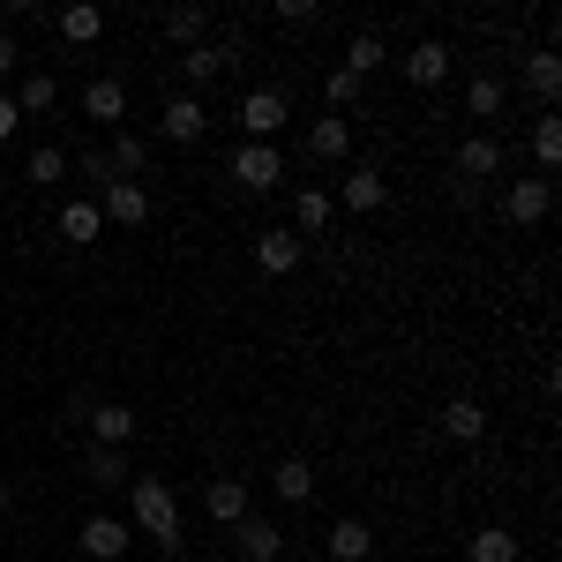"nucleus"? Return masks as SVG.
Returning a JSON list of instances; mask_svg holds the SVG:
<instances>
[{
	"label": "nucleus",
	"mask_w": 562,
	"mask_h": 562,
	"mask_svg": "<svg viewBox=\"0 0 562 562\" xmlns=\"http://www.w3.org/2000/svg\"><path fill=\"white\" fill-rule=\"evenodd\" d=\"M525 83L540 90V98H555V90H562V53H555V45H540V53L525 60Z\"/></svg>",
	"instance_id": "obj_29"
},
{
	"label": "nucleus",
	"mask_w": 562,
	"mask_h": 562,
	"mask_svg": "<svg viewBox=\"0 0 562 562\" xmlns=\"http://www.w3.org/2000/svg\"><path fill=\"white\" fill-rule=\"evenodd\" d=\"M383 60H390L383 31H352V45H346V60H338V68H346V76H360V83H368V76H375V68H383Z\"/></svg>",
	"instance_id": "obj_20"
},
{
	"label": "nucleus",
	"mask_w": 562,
	"mask_h": 562,
	"mask_svg": "<svg viewBox=\"0 0 562 562\" xmlns=\"http://www.w3.org/2000/svg\"><path fill=\"white\" fill-rule=\"evenodd\" d=\"M105 166H113V173H121V180H135V173H143V166H150V143H143V135H128V128H121V135H113V150H105Z\"/></svg>",
	"instance_id": "obj_28"
},
{
	"label": "nucleus",
	"mask_w": 562,
	"mask_h": 562,
	"mask_svg": "<svg viewBox=\"0 0 562 562\" xmlns=\"http://www.w3.org/2000/svg\"><path fill=\"white\" fill-rule=\"evenodd\" d=\"M90 480H98V487H128V450H98V442H90Z\"/></svg>",
	"instance_id": "obj_31"
},
{
	"label": "nucleus",
	"mask_w": 562,
	"mask_h": 562,
	"mask_svg": "<svg viewBox=\"0 0 562 562\" xmlns=\"http://www.w3.org/2000/svg\"><path fill=\"white\" fill-rule=\"evenodd\" d=\"M203 128H211V113H203V98H166V113H158V135L166 143H203Z\"/></svg>",
	"instance_id": "obj_8"
},
{
	"label": "nucleus",
	"mask_w": 562,
	"mask_h": 562,
	"mask_svg": "<svg viewBox=\"0 0 562 562\" xmlns=\"http://www.w3.org/2000/svg\"><path fill=\"white\" fill-rule=\"evenodd\" d=\"M15 60H23V53H15V38H8V31H0V76H8V68H15Z\"/></svg>",
	"instance_id": "obj_38"
},
{
	"label": "nucleus",
	"mask_w": 562,
	"mask_h": 562,
	"mask_svg": "<svg viewBox=\"0 0 562 562\" xmlns=\"http://www.w3.org/2000/svg\"><path fill=\"white\" fill-rule=\"evenodd\" d=\"M98 31H105V8H98V0H76V8H60V38H68V45H90Z\"/></svg>",
	"instance_id": "obj_25"
},
{
	"label": "nucleus",
	"mask_w": 562,
	"mask_h": 562,
	"mask_svg": "<svg viewBox=\"0 0 562 562\" xmlns=\"http://www.w3.org/2000/svg\"><path fill=\"white\" fill-rule=\"evenodd\" d=\"M278 23H293V31L315 23V0H278Z\"/></svg>",
	"instance_id": "obj_35"
},
{
	"label": "nucleus",
	"mask_w": 562,
	"mask_h": 562,
	"mask_svg": "<svg viewBox=\"0 0 562 562\" xmlns=\"http://www.w3.org/2000/svg\"><path fill=\"white\" fill-rule=\"evenodd\" d=\"M330 203H346V211H360V217H375L390 203V180L375 173V166H352L346 180H338V195H330Z\"/></svg>",
	"instance_id": "obj_6"
},
{
	"label": "nucleus",
	"mask_w": 562,
	"mask_h": 562,
	"mask_svg": "<svg viewBox=\"0 0 562 562\" xmlns=\"http://www.w3.org/2000/svg\"><path fill=\"white\" fill-rule=\"evenodd\" d=\"M301 256H307V240H301V233H278V225H270V233H256V262L270 270V278L301 270Z\"/></svg>",
	"instance_id": "obj_11"
},
{
	"label": "nucleus",
	"mask_w": 562,
	"mask_h": 562,
	"mask_svg": "<svg viewBox=\"0 0 562 562\" xmlns=\"http://www.w3.org/2000/svg\"><path fill=\"white\" fill-rule=\"evenodd\" d=\"M323 98H330V113H352V105L368 98V83H360V76H346V68H330V76H323Z\"/></svg>",
	"instance_id": "obj_33"
},
{
	"label": "nucleus",
	"mask_w": 562,
	"mask_h": 562,
	"mask_svg": "<svg viewBox=\"0 0 562 562\" xmlns=\"http://www.w3.org/2000/svg\"><path fill=\"white\" fill-rule=\"evenodd\" d=\"M503 105H510V83H503V76H473V83H465V113H473V121H495Z\"/></svg>",
	"instance_id": "obj_23"
},
{
	"label": "nucleus",
	"mask_w": 562,
	"mask_h": 562,
	"mask_svg": "<svg viewBox=\"0 0 562 562\" xmlns=\"http://www.w3.org/2000/svg\"><path fill=\"white\" fill-rule=\"evenodd\" d=\"M128 532H150L166 555H180V495L166 480H128Z\"/></svg>",
	"instance_id": "obj_1"
},
{
	"label": "nucleus",
	"mask_w": 562,
	"mask_h": 562,
	"mask_svg": "<svg viewBox=\"0 0 562 562\" xmlns=\"http://www.w3.org/2000/svg\"><path fill=\"white\" fill-rule=\"evenodd\" d=\"M450 166H458V180H465V188H480V180L503 173V143H495V135H465Z\"/></svg>",
	"instance_id": "obj_9"
},
{
	"label": "nucleus",
	"mask_w": 562,
	"mask_h": 562,
	"mask_svg": "<svg viewBox=\"0 0 562 562\" xmlns=\"http://www.w3.org/2000/svg\"><path fill=\"white\" fill-rule=\"evenodd\" d=\"M532 158H540V173H555V166H562V121H555V113H540V128H532Z\"/></svg>",
	"instance_id": "obj_32"
},
{
	"label": "nucleus",
	"mask_w": 562,
	"mask_h": 562,
	"mask_svg": "<svg viewBox=\"0 0 562 562\" xmlns=\"http://www.w3.org/2000/svg\"><path fill=\"white\" fill-rule=\"evenodd\" d=\"M285 121H293L285 90H248V98H240V128H248V143H270Z\"/></svg>",
	"instance_id": "obj_5"
},
{
	"label": "nucleus",
	"mask_w": 562,
	"mask_h": 562,
	"mask_svg": "<svg viewBox=\"0 0 562 562\" xmlns=\"http://www.w3.org/2000/svg\"><path fill=\"white\" fill-rule=\"evenodd\" d=\"M8 510H15V487H8V480H0V518H8Z\"/></svg>",
	"instance_id": "obj_39"
},
{
	"label": "nucleus",
	"mask_w": 562,
	"mask_h": 562,
	"mask_svg": "<svg viewBox=\"0 0 562 562\" xmlns=\"http://www.w3.org/2000/svg\"><path fill=\"white\" fill-rule=\"evenodd\" d=\"M442 435H450V442H480V435H487V405L450 397V405H442Z\"/></svg>",
	"instance_id": "obj_21"
},
{
	"label": "nucleus",
	"mask_w": 562,
	"mask_h": 562,
	"mask_svg": "<svg viewBox=\"0 0 562 562\" xmlns=\"http://www.w3.org/2000/svg\"><path fill=\"white\" fill-rule=\"evenodd\" d=\"M83 180H98V188H113V180H121V173L105 166V150H90V158H83Z\"/></svg>",
	"instance_id": "obj_36"
},
{
	"label": "nucleus",
	"mask_w": 562,
	"mask_h": 562,
	"mask_svg": "<svg viewBox=\"0 0 562 562\" xmlns=\"http://www.w3.org/2000/svg\"><path fill=\"white\" fill-rule=\"evenodd\" d=\"M203 510H211V525L233 532V525L248 518V480H211V487H203Z\"/></svg>",
	"instance_id": "obj_13"
},
{
	"label": "nucleus",
	"mask_w": 562,
	"mask_h": 562,
	"mask_svg": "<svg viewBox=\"0 0 562 562\" xmlns=\"http://www.w3.org/2000/svg\"><path fill=\"white\" fill-rule=\"evenodd\" d=\"M503 211H510V225H540V217L555 211V188H548V180H510Z\"/></svg>",
	"instance_id": "obj_10"
},
{
	"label": "nucleus",
	"mask_w": 562,
	"mask_h": 562,
	"mask_svg": "<svg viewBox=\"0 0 562 562\" xmlns=\"http://www.w3.org/2000/svg\"><path fill=\"white\" fill-rule=\"evenodd\" d=\"M346 150H352V121H346V113H323V121L307 128V158L330 166V158H346Z\"/></svg>",
	"instance_id": "obj_17"
},
{
	"label": "nucleus",
	"mask_w": 562,
	"mask_h": 562,
	"mask_svg": "<svg viewBox=\"0 0 562 562\" xmlns=\"http://www.w3.org/2000/svg\"><path fill=\"white\" fill-rule=\"evenodd\" d=\"M323 548H330V562H368L375 555V532H368L360 518H338L330 532H323Z\"/></svg>",
	"instance_id": "obj_16"
},
{
	"label": "nucleus",
	"mask_w": 562,
	"mask_h": 562,
	"mask_svg": "<svg viewBox=\"0 0 562 562\" xmlns=\"http://www.w3.org/2000/svg\"><path fill=\"white\" fill-rule=\"evenodd\" d=\"M98 225H105V217H98V203H90V195L60 203V240H68V248H90V240H98Z\"/></svg>",
	"instance_id": "obj_22"
},
{
	"label": "nucleus",
	"mask_w": 562,
	"mask_h": 562,
	"mask_svg": "<svg viewBox=\"0 0 562 562\" xmlns=\"http://www.w3.org/2000/svg\"><path fill=\"white\" fill-rule=\"evenodd\" d=\"M233 60H240V38H233V31H225V38H203L195 53H180V83H188V98H195V90H211Z\"/></svg>",
	"instance_id": "obj_2"
},
{
	"label": "nucleus",
	"mask_w": 562,
	"mask_h": 562,
	"mask_svg": "<svg viewBox=\"0 0 562 562\" xmlns=\"http://www.w3.org/2000/svg\"><path fill=\"white\" fill-rule=\"evenodd\" d=\"M60 173H68V150H60V143H38V150H31V173H23V180H38V188H53Z\"/></svg>",
	"instance_id": "obj_34"
},
{
	"label": "nucleus",
	"mask_w": 562,
	"mask_h": 562,
	"mask_svg": "<svg viewBox=\"0 0 562 562\" xmlns=\"http://www.w3.org/2000/svg\"><path fill=\"white\" fill-rule=\"evenodd\" d=\"M158 38L195 53V45L211 38V8H166V15H158Z\"/></svg>",
	"instance_id": "obj_12"
},
{
	"label": "nucleus",
	"mask_w": 562,
	"mask_h": 562,
	"mask_svg": "<svg viewBox=\"0 0 562 562\" xmlns=\"http://www.w3.org/2000/svg\"><path fill=\"white\" fill-rule=\"evenodd\" d=\"M53 105H60V83H53V76H23V90H15V113H53Z\"/></svg>",
	"instance_id": "obj_30"
},
{
	"label": "nucleus",
	"mask_w": 562,
	"mask_h": 562,
	"mask_svg": "<svg viewBox=\"0 0 562 562\" xmlns=\"http://www.w3.org/2000/svg\"><path fill=\"white\" fill-rule=\"evenodd\" d=\"M270 487H278V503H307V495H315V465H307V458H278Z\"/></svg>",
	"instance_id": "obj_24"
},
{
	"label": "nucleus",
	"mask_w": 562,
	"mask_h": 562,
	"mask_svg": "<svg viewBox=\"0 0 562 562\" xmlns=\"http://www.w3.org/2000/svg\"><path fill=\"white\" fill-rule=\"evenodd\" d=\"M330 211H338V203H330V188H301V195H293V233H323Z\"/></svg>",
	"instance_id": "obj_27"
},
{
	"label": "nucleus",
	"mask_w": 562,
	"mask_h": 562,
	"mask_svg": "<svg viewBox=\"0 0 562 562\" xmlns=\"http://www.w3.org/2000/svg\"><path fill=\"white\" fill-rule=\"evenodd\" d=\"M90 203H98V217H105V225H121V233L150 225V188H143V180H113V188H98Z\"/></svg>",
	"instance_id": "obj_3"
},
{
	"label": "nucleus",
	"mask_w": 562,
	"mask_h": 562,
	"mask_svg": "<svg viewBox=\"0 0 562 562\" xmlns=\"http://www.w3.org/2000/svg\"><path fill=\"white\" fill-rule=\"evenodd\" d=\"M15 121H23V113H15V98H0V143L15 135Z\"/></svg>",
	"instance_id": "obj_37"
},
{
	"label": "nucleus",
	"mask_w": 562,
	"mask_h": 562,
	"mask_svg": "<svg viewBox=\"0 0 562 562\" xmlns=\"http://www.w3.org/2000/svg\"><path fill=\"white\" fill-rule=\"evenodd\" d=\"M233 548H240V562H278L285 555V532H278V518H256L248 510V518L233 525Z\"/></svg>",
	"instance_id": "obj_7"
},
{
	"label": "nucleus",
	"mask_w": 562,
	"mask_h": 562,
	"mask_svg": "<svg viewBox=\"0 0 562 562\" xmlns=\"http://www.w3.org/2000/svg\"><path fill=\"white\" fill-rule=\"evenodd\" d=\"M83 113L98 121V128H121V113H128V90L113 83V76H98V83L83 90Z\"/></svg>",
	"instance_id": "obj_18"
},
{
	"label": "nucleus",
	"mask_w": 562,
	"mask_h": 562,
	"mask_svg": "<svg viewBox=\"0 0 562 562\" xmlns=\"http://www.w3.org/2000/svg\"><path fill=\"white\" fill-rule=\"evenodd\" d=\"M90 435H98V450H128L135 442V413L128 405H98V413H90Z\"/></svg>",
	"instance_id": "obj_19"
},
{
	"label": "nucleus",
	"mask_w": 562,
	"mask_h": 562,
	"mask_svg": "<svg viewBox=\"0 0 562 562\" xmlns=\"http://www.w3.org/2000/svg\"><path fill=\"white\" fill-rule=\"evenodd\" d=\"M128 540H135V532L121 518H90L83 525V555L90 562H121V555H128Z\"/></svg>",
	"instance_id": "obj_15"
},
{
	"label": "nucleus",
	"mask_w": 562,
	"mask_h": 562,
	"mask_svg": "<svg viewBox=\"0 0 562 562\" xmlns=\"http://www.w3.org/2000/svg\"><path fill=\"white\" fill-rule=\"evenodd\" d=\"M465 555H473V562H518V532H503V525H480L473 540H465Z\"/></svg>",
	"instance_id": "obj_26"
},
{
	"label": "nucleus",
	"mask_w": 562,
	"mask_h": 562,
	"mask_svg": "<svg viewBox=\"0 0 562 562\" xmlns=\"http://www.w3.org/2000/svg\"><path fill=\"white\" fill-rule=\"evenodd\" d=\"M233 180H240L248 195H270V188L285 180V158H278V143H240V150H233Z\"/></svg>",
	"instance_id": "obj_4"
},
{
	"label": "nucleus",
	"mask_w": 562,
	"mask_h": 562,
	"mask_svg": "<svg viewBox=\"0 0 562 562\" xmlns=\"http://www.w3.org/2000/svg\"><path fill=\"white\" fill-rule=\"evenodd\" d=\"M442 76H450V45H442V38H420V45H413V53H405V83L435 90V83H442Z\"/></svg>",
	"instance_id": "obj_14"
}]
</instances>
